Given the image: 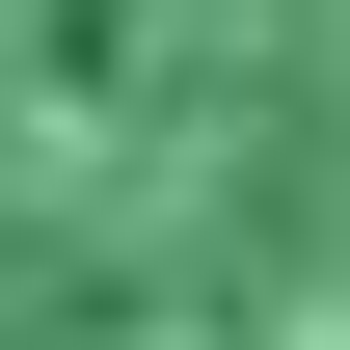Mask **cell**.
I'll list each match as a JSON object with an SVG mask.
<instances>
[{
	"mask_svg": "<svg viewBox=\"0 0 350 350\" xmlns=\"http://www.w3.org/2000/svg\"><path fill=\"white\" fill-rule=\"evenodd\" d=\"M0 350H350V0H0Z\"/></svg>",
	"mask_w": 350,
	"mask_h": 350,
	"instance_id": "cell-1",
	"label": "cell"
}]
</instances>
